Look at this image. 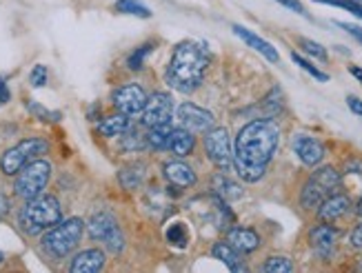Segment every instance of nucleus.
<instances>
[{
	"label": "nucleus",
	"mask_w": 362,
	"mask_h": 273,
	"mask_svg": "<svg viewBox=\"0 0 362 273\" xmlns=\"http://www.w3.org/2000/svg\"><path fill=\"white\" fill-rule=\"evenodd\" d=\"M280 129L269 118L245 124L235 136L233 169L245 182H258L278 149Z\"/></svg>",
	"instance_id": "obj_1"
},
{
	"label": "nucleus",
	"mask_w": 362,
	"mask_h": 273,
	"mask_svg": "<svg viewBox=\"0 0 362 273\" xmlns=\"http://www.w3.org/2000/svg\"><path fill=\"white\" fill-rule=\"evenodd\" d=\"M209 50L200 42H180L165 71V80L171 89L180 93H192L200 87L204 71L209 67Z\"/></svg>",
	"instance_id": "obj_2"
},
{
	"label": "nucleus",
	"mask_w": 362,
	"mask_h": 273,
	"mask_svg": "<svg viewBox=\"0 0 362 273\" xmlns=\"http://www.w3.org/2000/svg\"><path fill=\"white\" fill-rule=\"evenodd\" d=\"M60 220H62V207L58 198L52 194H40L36 198L27 200V204L18 214V222L27 236H40L42 231L58 224Z\"/></svg>",
	"instance_id": "obj_3"
},
{
	"label": "nucleus",
	"mask_w": 362,
	"mask_h": 273,
	"mask_svg": "<svg viewBox=\"0 0 362 273\" xmlns=\"http://www.w3.org/2000/svg\"><path fill=\"white\" fill-rule=\"evenodd\" d=\"M83 233H85L83 218H69L65 222L60 220L52 229H47V233L42 236V249L56 260L67 258L78 247V243H81Z\"/></svg>",
	"instance_id": "obj_4"
},
{
	"label": "nucleus",
	"mask_w": 362,
	"mask_h": 273,
	"mask_svg": "<svg viewBox=\"0 0 362 273\" xmlns=\"http://www.w3.org/2000/svg\"><path fill=\"white\" fill-rule=\"evenodd\" d=\"M49 178H52V165L42 158L31 160L29 165H25L16 173V182H13L16 196L23 200H31L40 196L47 189V185H49Z\"/></svg>",
	"instance_id": "obj_5"
},
{
	"label": "nucleus",
	"mask_w": 362,
	"mask_h": 273,
	"mask_svg": "<svg viewBox=\"0 0 362 273\" xmlns=\"http://www.w3.org/2000/svg\"><path fill=\"white\" fill-rule=\"evenodd\" d=\"M340 187V173L334 167H320L311 173V178L303 187L300 204L305 209H318L322 200H327Z\"/></svg>",
	"instance_id": "obj_6"
},
{
	"label": "nucleus",
	"mask_w": 362,
	"mask_h": 273,
	"mask_svg": "<svg viewBox=\"0 0 362 273\" xmlns=\"http://www.w3.org/2000/svg\"><path fill=\"white\" fill-rule=\"evenodd\" d=\"M49 151V144L42 138H25L16 147L7 149L0 158V171L5 175H16L25 165H29L31 160L40 158L42 153Z\"/></svg>",
	"instance_id": "obj_7"
},
{
	"label": "nucleus",
	"mask_w": 362,
	"mask_h": 273,
	"mask_svg": "<svg viewBox=\"0 0 362 273\" xmlns=\"http://www.w3.org/2000/svg\"><path fill=\"white\" fill-rule=\"evenodd\" d=\"M87 229H89V236L93 240H100V243L112 251V253H120L124 249V236L118 227V222L114 216H109V214H96L89 224H87Z\"/></svg>",
	"instance_id": "obj_8"
},
{
	"label": "nucleus",
	"mask_w": 362,
	"mask_h": 273,
	"mask_svg": "<svg viewBox=\"0 0 362 273\" xmlns=\"http://www.w3.org/2000/svg\"><path fill=\"white\" fill-rule=\"evenodd\" d=\"M204 153L209 156V160L218 169L229 171L233 167V149L225 127H211L207 132V136H204Z\"/></svg>",
	"instance_id": "obj_9"
},
{
	"label": "nucleus",
	"mask_w": 362,
	"mask_h": 273,
	"mask_svg": "<svg viewBox=\"0 0 362 273\" xmlns=\"http://www.w3.org/2000/svg\"><path fill=\"white\" fill-rule=\"evenodd\" d=\"M174 116V98L167 91H153L147 95V105L143 109V124L145 127H160L169 124Z\"/></svg>",
	"instance_id": "obj_10"
},
{
	"label": "nucleus",
	"mask_w": 362,
	"mask_h": 273,
	"mask_svg": "<svg viewBox=\"0 0 362 273\" xmlns=\"http://www.w3.org/2000/svg\"><path fill=\"white\" fill-rule=\"evenodd\" d=\"M112 103L120 114H127V116L143 114V109L147 105V91L136 83L122 85L112 93Z\"/></svg>",
	"instance_id": "obj_11"
},
{
	"label": "nucleus",
	"mask_w": 362,
	"mask_h": 273,
	"mask_svg": "<svg viewBox=\"0 0 362 273\" xmlns=\"http://www.w3.org/2000/svg\"><path fill=\"white\" fill-rule=\"evenodd\" d=\"M178 120L189 132H196V134H207L216 122L211 111L198 107L196 103H182L178 107Z\"/></svg>",
	"instance_id": "obj_12"
},
{
	"label": "nucleus",
	"mask_w": 362,
	"mask_h": 273,
	"mask_svg": "<svg viewBox=\"0 0 362 273\" xmlns=\"http://www.w3.org/2000/svg\"><path fill=\"white\" fill-rule=\"evenodd\" d=\"M293 151L298 158L303 160V165H307V167H318L322 163L325 153H327L325 144L318 138L307 136V134H300V136L293 138Z\"/></svg>",
	"instance_id": "obj_13"
},
{
	"label": "nucleus",
	"mask_w": 362,
	"mask_h": 273,
	"mask_svg": "<svg viewBox=\"0 0 362 273\" xmlns=\"http://www.w3.org/2000/svg\"><path fill=\"white\" fill-rule=\"evenodd\" d=\"M336 240H338V231L332 224H318V227H313L309 231V245L320 258H332V253L336 249Z\"/></svg>",
	"instance_id": "obj_14"
},
{
	"label": "nucleus",
	"mask_w": 362,
	"mask_h": 273,
	"mask_svg": "<svg viewBox=\"0 0 362 273\" xmlns=\"http://www.w3.org/2000/svg\"><path fill=\"white\" fill-rule=\"evenodd\" d=\"M107 255L100 249H85L81 253L74 255V260L69 265L71 273H98L105 269Z\"/></svg>",
	"instance_id": "obj_15"
},
{
	"label": "nucleus",
	"mask_w": 362,
	"mask_h": 273,
	"mask_svg": "<svg viewBox=\"0 0 362 273\" xmlns=\"http://www.w3.org/2000/svg\"><path fill=\"white\" fill-rule=\"evenodd\" d=\"M349 209H351L349 196H344V194H332L327 200L320 202V207H318V218L322 222H336L342 216H347Z\"/></svg>",
	"instance_id": "obj_16"
},
{
	"label": "nucleus",
	"mask_w": 362,
	"mask_h": 273,
	"mask_svg": "<svg viewBox=\"0 0 362 273\" xmlns=\"http://www.w3.org/2000/svg\"><path fill=\"white\" fill-rule=\"evenodd\" d=\"M233 29V34L238 36L243 42H247L251 50H256L258 54H262L267 60L269 62H278L280 60V54L276 52V47L272 45V42H267V40H262L260 36H256L254 31H249V29H245L243 25H233L231 27Z\"/></svg>",
	"instance_id": "obj_17"
},
{
	"label": "nucleus",
	"mask_w": 362,
	"mask_h": 273,
	"mask_svg": "<svg viewBox=\"0 0 362 273\" xmlns=\"http://www.w3.org/2000/svg\"><path fill=\"white\" fill-rule=\"evenodd\" d=\"M194 147H196V136H194V132H189L187 127H171V134H169V142H167V149L174 153V156H178V158H185V156H189L194 151Z\"/></svg>",
	"instance_id": "obj_18"
},
{
	"label": "nucleus",
	"mask_w": 362,
	"mask_h": 273,
	"mask_svg": "<svg viewBox=\"0 0 362 273\" xmlns=\"http://www.w3.org/2000/svg\"><path fill=\"white\" fill-rule=\"evenodd\" d=\"M163 173H165V178H167V182L169 185H174V187H178V189H187V187H194L196 185V173H194V169L189 167V165H185V163H180V160H176V163H167L165 167H163Z\"/></svg>",
	"instance_id": "obj_19"
},
{
	"label": "nucleus",
	"mask_w": 362,
	"mask_h": 273,
	"mask_svg": "<svg viewBox=\"0 0 362 273\" xmlns=\"http://www.w3.org/2000/svg\"><path fill=\"white\" fill-rule=\"evenodd\" d=\"M227 243L240 253H254L260 247V236L254 229L247 227H233L227 233Z\"/></svg>",
	"instance_id": "obj_20"
},
{
	"label": "nucleus",
	"mask_w": 362,
	"mask_h": 273,
	"mask_svg": "<svg viewBox=\"0 0 362 273\" xmlns=\"http://www.w3.org/2000/svg\"><path fill=\"white\" fill-rule=\"evenodd\" d=\"M211 253H214L216 260H220L225 267H229L231 271H247V265L243 262V253L235 251L229 243H225V240L216 243L211 247Z\"/></svg>",
	"instance_id": "obj_21"
},
{
	"label": "nucleus",
	"mask_w": 362,
	"mask_h": 273,
	"mask_svg": "<svg viewBox=\"0 0 362 273\" xmlns=\"http://www.w3.org/2000/svg\"><path fill=\"white\" fill-rule=\"evenodd\" d=\"M132 132V120L127 114H118L116 116H109L105 118L100 124H98V134L105 136V138H116V136H122V134H127Z\"/></svg>",
	"instance_id": "obj_22"
},
{
	"label": "nucleus",
	"mask_w": 362,
	"mask_h": 273,
	"mask_svg": "<svg viewBox=\"0 0 362 273\" xmlns=\"http://www.w3.org/2000/svg\"><path fill=\"white\" fill-rule=\"evenodd\" d=\"M214 189H216V196H220L223 200H238L243 198V189L238 182L229 180L227 175H216L214 178Z\"/></svg>",
	"instance_id": "obj_23"
},
{
	"label": "nucleus",
	"mask_w": 362,
	"mask_h": 273,
	"mask_svg": "<svg viewBox=\"0 0 362 273\" xmlns=\"http://www.w3.org/2000/svg\"><path fill=\"white\" fill-rule=\"evenodd\" d=\"M169 134H171V122L169 124H160V127H151L149 134H147V144L151 149H167V142H169Z\"/></svg>",
	"instance_id": "obj_24"
},
{
	"label": "nucleus",
	"mask_w": 362,
	"mask_h": 273,
	"mask_svg": "<svg viewBox=\"0 0 362 273\" xmlns=\"http://www.w3.org/2000/svg\"><path fill=\"white\" fill-rule=\"evenodd\" d=\"M116 11L136 16V18H151V11L140 3V0H116Z\"/></svg>",
	"instance_id": "obj_25"
},
{
	"label": "nucleus",
	"mask_w": 362,
	"mask_h": 273,
	"mask_svg": "<svg viewBox=\"0 0 362 273\" xmlns=\"http://www.w3.org/2000/svg\"><path fill=\"white\" fill-rule=\"evenodd\" d=\"M167 243L176 249H185L189 245V231L182 222H174L171 227L167 229Z\"/></svg>",
	"instance_id": "obj_26"
},
{
	"label": "nucleus",
	"mask_w": 362,
	"mask_h": 273,
	"mask_svg": "<svg viewBox=\"0 0 362 273\" xmlns=\"http://www.w3.org/2000/svg\"><path fill=\"white\" fill-rule=\"evenodd\" d=\"M262 271L264 273H291L293 262L287 255H272V258H267V262L262 265Z\"/></svg>",
	"instance_id": "obj_27"
},
{
	"label": "nucleus",
	"mask_w": 362,
	"mask_h": 273,
	"mask_svg": "<svg viewBox=\"0 0 362 273\" xmlns=\"http://www.w3.org/2000/svg\"><path fill=\"white\" fill-rule=\"evenodd\" d=\"M151 52H153V42H145V45L136 47V52L127 58V67H129L132 71L143 69L145 60H147V56H149Z\"/></svg>",
	"instance_id": "obj_28"
},
{
	"label": "nucleus",
	"mask_w": 362,
	"mask_h": 273,
	"mask_svg": "<svg viewBox=\"0 0 362 273\" xmlns=\"http://www.w3.org/2000/svg\"><path fill=\"white\" fill-rule=\"evenodd\" d=\"M291 60H293L296 65L300 67V69H305L309 76H313L316 80H320V83H327V80H329V76H327L325 71H320L316 65H313V62H309V60H307V58H303L300 54H296V52H293V54H291Z\"/></svg>",
	"instance_id": "obj_29"
},
{
	"label": "nucleus",
	"mask_w": 362,
	"mask_h": 273,
	"mask_svg": "<svg viewBox=\"0 0 362 273\" xmlns=\"http://www.w3.org/2000/svg\"><path fill=\"white\" fill-rule=\"evenodd\" d=\"M300 42V47H303V52H307L309 56H313V58H318V60H322V62H327L329 60V54H327V50L322 45H318L316 40H309V38H300L298 40Z\"/></svg>",
	"instance_id": "obj_30"
},
{
	"label": "nucleus",
	"mask_w": 362,
	"mask_h": 273,
	"mask_svg": "<svg viewBox=\"0 0 362 273\" xmlns=\"http://www.w3.org/2000/svg\"><path fill=\"white\" fill-rule=\"evenodd\" d=\"M316 3H322V5H334V7H342L351 11L354 16H358V18H362V3H358V0H316Z\"/></svg>",
	"instance_id": "obj_31"
},
{
	"label": "nucleus",
	"mask_w": 362,
	"mask_h": 273,
	"mask_svg": "<svg viewBox=\"0 0 362 273\" xmlns=\"http://www.w3.org/2000/svg\"><path fill=\"white\" fill-rule=\"evenodd\" d=\"M27 109H29L31 114H34L36 118H40V120L58 122V120L62 118L60 111H49V109H45V107H40V105H36V103H29V105H27Z\"/></svg>",
	"instance_id": "obj_32"
},
{
	"label": "nucleus",
	"mask_w": 362,
	"mask_h": 273,
	"mask_svg": "<svg viewBox=\"0 0 362 273\" xmlns=\"http://www.w3.org/2000/svg\"><path fill=\"white\" fill-rule=\"evenodd\" d=\"M47 78H49V74H47V67L45 65H36L34 69H31V74H29V83H31V87H45L47 85Z\"/></svg>",
	"instance_id": "obj_33"
},
{
	"label": "nucleus",
	"mask_w": 362,
	"mask_h": 273,
	"mask_svg": "<svg viewBox=\"0 0 362 273\" xmlns=\"http://www.w3.org/2000/svg\"><path fill=\"white\" fill-rule=\"evenodd\" d=\"M336 27H340V29H344V31H347V34L349 36H354L360 45H362V27H358V25H351V23H334Z\"/></svg>",
	"instance_id": "obj_34"
},
{
	"label": "nucleus",
	"mask_w": 362,
	"mask_h": 273,
	"mask_svg": "<svg viewBox=\"0 0 362 273\" xmlns=\"http://www.w3.org/2000/svg\"><path fill=\"white\" fill-rule=\"evenodd\" d=\"M349 243H351V247H354V249H362V220L356 224V229L351 231Z\"/></svg>",
	"instance_id": "obj_35"
},
{
	"label": "nucleus",
	"mask_w": 362,
	"mask_h": 273,
	"mask_svg": "<svg viewBox=\"0 0 362 273\" xmlns=\"http://www.w3.org/2000/svg\"><path fill=\"white\" fill-rule=\"evenodd\" d=\"M276 3L285 5L287 9H291V11H296V13H303V16H307V11H305V7H303L300 0H276Z\"/></svg>",
	"instance_id": "obj_36"
},
{
	"label": "nucleus",
	"mask_w": 362,
	"mask_h": 273,
	"mask_svg": "<svg viewBox=\"0 0 362 273\" xmlns=\"http://www.w3.org/2000/svg\"><path fill=\"white\" fill-rule=\"evenodd\" d=\"M9 98H11V91H9V87H7V80L0 76V105H5V103H9Z\"/></svg>",
	"instance_id": "obj_37"
},
{
	"label": "nucleus",
	"mask_w": 362,
	"mask_h": 273,
	"mask_svg": "<svg viewBox=\"0 0 362 273\" xmlns=\"http://www.w3.org/2000/svg\"><path fill=\"white\" fill-rule=\"evenodd\" d=\"M347 105H349V109L354 111L356 116L362 118V100L360 98H356V95H347Z\"/></svg>",
	"instance_id": "obj_38"
},
{
	"label": "nucleus",
	"mask_w": 362,
	"mask_h": 273,
	"mask_svg": "<svg viewBox=\"0 0 362 273\" xmlns=\"http://www.w3.org/2000/svg\"><path fill=\"white\" fill-rule=\"evenodd\" d=\"M347 171L349 173H362V160L360 158H354L347 163Z\"/></svg>",
	"instance_id": "obj_39"
},
{
	"label": "nucleus",
	"mask_w": 362,
	"mask_h": 273,
	"mask_svg": "<svg viewBox=\"0 0 362 273\" xmlns=\"http://www.w3.org/2000/svg\"><path fill=\"white\" fill-rule=\"evenodd\" d=\"M9 211V200H7V196L0 191V216H5Z\"/></svg>",
	"instance_id": "obj_40"
},
{
	"label": "nucleus",
	"mask_w": 362,
	"mask_h": 273,
	"mask_svg": "<svg viewBox=\"0 0 362 273\" xmlns=\"http://www.w3.org/2000/svg\"><path fill=\"white\" fill-rule=\"evenodd\" d=\"M349 74L358 80V83H362V69H360V67H354V65H351V67H349Z\"/></svg>",
	"instance_id": "obj_41"
},
{
	"label": "nucleus",
	"mask_w": 362,
	"mask_h": 273,
	"mask_svg": "<svg viewBox=\"0 0 362 273\" xmlns=\"http://www.w3.org/2000/svg\"><path fill=\"white\" fill-rule=\"evenodd\" d=\"M356 211L362 216V196H360V200H358V204H356Z\"/></svg>",
	"instance_id": "obj_42"
},
{
	"label": "nucleus",
	"mask_w": 362,
	"mask_h": 273,
	"mask_svg": "<svg viewBox=\"0 0 362 273\" xmlns=\"http://www.w3.org/2000/svg\"><path fill=\"white\" fill-rule=\"evenodd\" d=\"M358 271H362V262H360V265H358Z\"/></svg>",
	"instance_id": "obj_43"
},
{
	"label": "nucleus",
	"mask_w": 362,
	"mask_h": 273,
	"mask_svg": "<svg viewBox=\"0 0 362 273\" xmlns=\"http://www.w3.org/2000/svg\"><path fill=\"white\" fill-rule=\"evenodd\" d=\"M0 262H3V253H0Z\"/></svg>",
	"instance_id": "obj_44"
}]
</instances>
